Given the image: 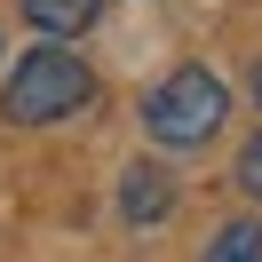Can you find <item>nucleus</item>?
<instances>
[{
  "label": "nucleus",
  "mask_w": 262,
  "mask_h": 262,
  "mask_svg": "<svg viewBox=\"0 0 262 262\" xmlns=\"http://www.w3.org/2000/svg\"><path fill=\"white\" fill-rule=\"evenodd\" d=\"M207 262H262V223H223L207 238Z\"/></svg>",
  "instance_id": "39448f33"
},
{
  "label": "nucleus",
  "mask_w": 262,
  "mask_h": 262,
  "mask_svg": "<svg viewBox=\"0 0 262 262\" xmlns=\"http://www.w3.org/2000/svg\"><path fill=\"white\" fill-rule=\"evenodd\" d=\"M175 207V175H167V167H127V175H119V214H127V223H159V214Z\"/></svg>",
  "instance_id": "7ed1b4c3"
},
{
  "label": "nucleus",
  "mask_w": 262,
  "mask_h": 262,
  "mask_svg": "<svg viewBox=\"0 0 262 262\" xmlns=\"http://www.w3.org/2000/svg\"><path fill=\"white\" fill-rule=\"evenodd\" d=\"M254 103H262V64H254Z\"/></svg>",
  "instance_id": "0eeeda50"
},
{
  "label": "nucleus",
  "mask_w": 262,
  "mask_h": 262,
  "mask_svg": "<svg viewBox=\"0 0 262 262\" xmlns=\"http://www.w3.org/2000/svg\"><path fill=\"white\" fill-rule=\"evenodd\" d=\"M96 8H103V0H24V16H32L48 40H72V32H88V24H96Z\"/></svg>",
  "instance_id": "20e7f679"
},
{
  "label": "nucleus",
  "mask_w": 262,
  "mask_h": 262,
  "mask_svg": "<svg viewBox=\"0 0 262 262\" xmlns=\"http://www.w3.org/2000/svg\"><path fill=\"white\" fill-rule=\"evenodd\" d=\"M88 96H96V72H88L72 48L48 40V48L16 56V72H8V88H0V119H8V127H48V119H72Z\"/></svg>",
  "instance_id": "f257e3e1"
},
{
  "label": "nucleus",
  "mask_w": 262,
  "mask_h": 262,
  "mask_svg": "<svg viewBox=\"0 0 262 262\" xmlns=\"http://www.w3.org/2000/svg\"><path fill=\"white\" fill-rule=\"evenodd\" d=\"M238 191L262 199V135H246V151H238Z\"/></svg>",
  "instance_id": "423d86ee"
},
{
  "label": "nucleus",
  "mask_w": 262,
  "mask_h": 262,
  "mask_svg": "<svg viewBox=\"0 0 262 262\" xmlns=\"http://www.w3.org/2000/svg\"><path fill=\"white\" fill-rule=\"evenodd\" d=\"M223 119H230V88L214 80L207 64L167 72V80L143 96V127H151V143H167V151H199Z\"/></svg>",
  "instance_id": "f03ea898"
}]
</instances>
